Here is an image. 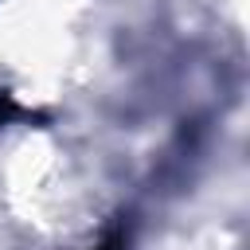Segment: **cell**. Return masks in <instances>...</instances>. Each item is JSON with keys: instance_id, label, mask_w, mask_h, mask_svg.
<instances>
[{"instance_id": "7a4b0ae2", "label": "cell", "mask_w": 250, "mask_h": 250, "mask_svg": "<svg viewBox=\"0 0 250 250\" xmlns=\"http://www.w3.org/2000/svg\"><path fill=\"white\" fill-rule=\"evenodd\" d=\"M98 250H125V234H121V230H117V234H109V238H105Z\"/></svg>"}, {"instance_id": "6da1fadb", "label": "cell", "mask_w": 250, "mask_h": 250, "mask_svg": "<svg viewBox=\"0 0 250 250\" xmlns=\"http://www.w3.org/2000/svg\"><path fill=\"white\" fill-rule=\"evenodd\" d=\"M16 117H31L12 94H0V125H8V121H16Z\"/></svg>"}]
</instances>
